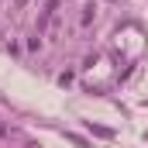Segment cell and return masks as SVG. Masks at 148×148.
Masks as SVG:
<instances>
[{
  "label": "cell",
  "instance_id": "6da1fadb",
  "mask_svg": "<svg viewBox=\"0 0 148 148\" xmlns=\"http://www.w3.org/2000/svg\"><path fill=\"white\" fill-rule=\"evenodd\" d=\"M93 17H97V7H93V3H83V14H79V28H90V24H93Z\"/></svg>",
  "mask_w": 148,
  "mask_h": 148
},
{
  "label": "cell",
  "instance_id": "7a4b0ae2",
  "mask_svg": "<svg viewBox=\"0 0 148 148\" xmlns=\"http://www.w3.org/2000/svg\"><path fill=\"white\" fill-rule=\"evenodd\" d=\"M86 131H93L97 138H114V131H110V127H100V124H93V121H86Z\"/></svg>",
  "mask_w": 148,
  "mask_h": 148
},
{
  "label": "cell",
  "instance_id": "3957f363",
  "mask_svg": "<svg viewBox=\"0 0 148 148\" xmlns=\"http://www.w3.org/2000/svg\"><path fill=\"white\" fill-rule=\"evenodd\" d=\"M66 138H69V141H73L76 148H86V141H83V138H79V134H66Z\"/></svg>",
  "mask_w": 148,
  "mask_h": 148
},
{
  "label": "cell",
  "instance_id": "277c9868",
  "mask_svg": "<svg viewBox=\"0 0 148 148\" xmlns=\"http://www.w3.org/2000/svg\"><path fill=\"white\" fill-rule=\"evenodd\" d=\"M28 7V0H14V10H24Z\"/></svg>",
  "mask_w": 148,
  "mask_h": 148
}]
</instances>
